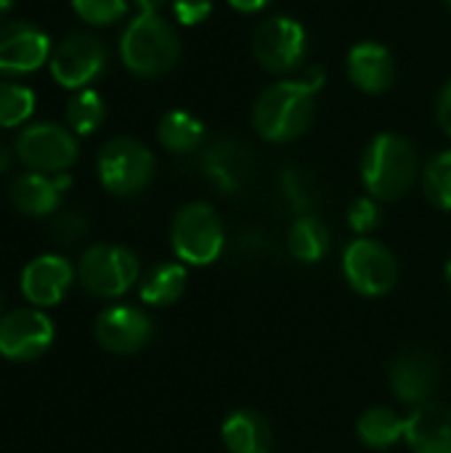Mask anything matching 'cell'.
Returning <instances> with one entry per match:
<instances>
[{
	"label": "cell",
	"mask_w": 451,
	"mask_h": 453,
	"mask_svg": "<svg viewBox=\"0 0 451 453\" xmlns=\"http://www.w3.org/2000/svg\"><path fill=\"white\" fill-rule=\"evenodd\" d=\"M346 72L356 90L367 96H380L396 82V61L393 53L375 40L356 42L346 56Z\"/></svg>",
	"instance_id": "17"
},
{
	"label": "cell",
	"mask_w": 451,
	"mask_h": 453,
	"mask_svg": "<svg viewBox=\"0 0 451 453\" xmlns=\"http://www.w3.org/2000/svg\"><path fill=\"white\" fill-rule=\"evenodd\" d=\"M74 281V268L61 255H40L21 271V295L35 308L58 305Z\"/></svg>",
	"instance_id": "15"
},
{
	"label": "cell",
	"mask_w": 451,
	"mask_h": 453,
	"mask_svg": "<svg viewBox=\"0 0 451 453\" xmlns=\"http://www.w3.org/2000/svg\"><path fill=\"white\" fill-rule=\"evenodd\" d=\"M380 220H383V210H380V202L375 196H359L348 207V226L359 236L372 234L380 226Z\"/></svg>",
	"instance_id": "30"
},
{
	"label": "cell",
	"mask_w": 451,
	"mask_h": 453,
	"mask_svg": "<svg viewBox=\"0 0 451 453\" xmlns=\"http://www.w3.org/2000/svg\"><path fill=\"white\" fill-rule=\"evenodd\" d=\"M221 438L229 453H271L274 430L268 419L253 409L231 411L221 425Z\"/></svg>",
	"instance_id": "20"
},
{
	"label": "cell",
	"mask_w": 451,
	"mask_h": 453,
	"mask_svg": "<svg viewBox=\"0 0 451 453\" xmlns=\"http://www.w3.org/2000/svg\"><path fill=\"white\" fill-rule=\"evenodd\" d=\"M141 265L136 252L120 244H93L77 265V279L85 292L101 300H114L130 292L138 281Z\"/></svg>",
	"instance_id": "6"
},
{
	"label": "cell",
	"mask_w": 451,
	"mask_h": 453,
	"mask_svg": "<svg viewBox=\"0 0 451 453\" xmlns=\"http://www.w3.org/2000/svg\"><path fill=\"white\" fill-rule=\"evenodd\" d=\"M170 0H133V5L138 8V13H159Z\"/></svg>",
	"instance_id": "35"
},
{
	"label": "cell",
	"mask_w": 451,
	"mask_h": 453,
	"mask_svg": "<svg viewBox=\"0 0 451 453\" xmlns=\"http://www.w3.org/2000/svg\"><path fill=\"white\" fill-rule=\"evenodd\" d=\"M306 53L308 32L298 19L287 13L263 19L253 35V56L268 74H290L300 69Z\"/></svg>",
	"instance_id": "7"
},
{
	"label": "cell",
	"mask_w": 451,
	"mask_h": 453,
	"mask_svg": "<svg viewBox=\"0 0 451 453\" xmlns=\"http://www.w3.org/2000/svg\"><path fill=\"white\" fill-rule=\"evenodd\" d=\"M53 321L40 308H16L0 319V356L16 364L40 358L53 345Z\"/></svg>",
	"instance_id": "11"
},
{
	"label": "cell",
	"mask_w": 451,
	"mask_h": 453,
	"mask_svg": "<svg viewBox=\"0 0 451 453\" xmlns=\"http://www.w3.org/2000/svg\"><path fill=\"white\" fill-rule=\"evenodd\" d=\"M202 175L210 186H215L221 194H237L242 191L247 175H250V151L245 141L221 135L213 143L205 146L199 159Z\"/></svg>",
	"instance_id": "16"
},
{
	"label": "cell",
	"mask_w": 451,
	"mask_h": 453,
	"mask_svg": "<svg viewBox=\"0 0 451 453\" xmlns=\"http://www.w3.org/2000/svg\"><path fill=\"white\" fill-rule=\"evenodd\" d=\"M436 119H439L441 130L451 138V80L441 88V93L436 98Z\"/></svg>",
	"instance_id": "33"
},
{
	"label": "cell",
	"mask_w": 451,
	"mask_h": 453,
	"mask_svg": "<svg viewBox=\"0 0 451 453\" xmlns=\"http://www.w3.org/2000/svg\"><path fill=\"white\" fill-rule=\"evenodd\" d=\"M74 13L90 27H109L125 19L128 0H72Z\"/></svg>",
	"instance_id": "29"
},
{
	"label": "cell",
	"mask_w": 451,
	"mask_h": 453,
	"mask_svg": "<svg viewBox=\"0 0 451 453\" xmlns=\"http://www.w3.org/2000/svg\"><path fill=\"white\" fill-rule=\"evenodd\" d=\"M388 380L401 403L407 406L428 403L439 385V361L431 350L407 348L391 361Z\"/></svg>",
	"instance_id": "14"
},
{
	"label": "cell",
	"mask_w": 451,
	"mask_h": 453,
	"mask_svg": "<svg viewBox=\"0 0 451 453\" xmlns=\"http://www.w3.org/2000/svg\"><path fill=\"white\" fill-rule=\"evenodd\" d=\"M51 37L29 21L0 24V74L21 77L51 61Z\"/></svg>",
	"instance_id": "12"
},
{
	"label": "cell",
	"mask_w": 451,
	"mask_h": 453,
	"mask_svg": "<svg viewBox=\"0 0 451 453\" xmlns=\"http://www.w3.org/2000/svg\"><path fill=\"white\" fill-rule=\"evenodd\" d=\"M447 8H449V11H451V0H447Z\"/></svg>",
	"instance_id": "39"
},
{
	"label": "cell",
	"mask_w": 451,
	"mask_h": 453,
	"mask_svg": "<svg viewBox=\"0 0 451 453\" xmlns=\"http://www.w3.org/2000/svg\"><path fill=\"white\" fill-rule=\"evenodd\" d=\"M279 186H282V196L287 199L295 215H314L311 210L316 207V183L303 167L287 165L279 173Z\"/></svg>",
	"instance_id": "27"
},
{
	"label": "cell",
	"mask_w": 451,
	"mask_h": 453,
	"mask_svg": "<svg viewBox=\"0 0 451 453\" xmlns=\"http://www.w3.org/2000/svg\"><path fill=\"white\" fill-rule=\"evenodd\" d=\"M11 165V149L5 146V141H0V173H5Z\"/></svg>",
	"instance_id": "36"
},
{
	"label": "cell",
	"mask_w": 451,
	"mask_h": 453,
	"mask_svg": "<svg viewBox=\"0 0 451 453\" xmlns=\"http://www.w3.org/2000/svg\"><path fill=\"white\" fill-rule=\"evenodd\" d=\"M173 16L183 27H197L213 13V0H170Z\"/></svg>",
	"instance_id": "32"
},
{
	"label": "cell",
	"mask_w": 451,
	"mask_h": 453,
	"mask_svg": "<svg viewBox=\"0 0 451 453\" xmlns=\"http://www.w3.org/2000/svg\"><path fill=\"white\" fill-rule=\"evenodd\" d=\"M51 234L58 244H74L88 234V220L82 212H64L53 220Z\"/></svg>",
	"instance_id": "31"
},
{
	"label": "cell",
	"mask_w": 451,
	"mask_h": 453,
	"mask_svg": "<svg viewBox=\"0 0 451 453\" xmlns=\"http://www.w3.org/2000/svg\"><path fill=\"white\" fill-rule=\"evenodd\" d=\"M181 56L175 27L159 13H138L128 21L120 37V58L136 77L154 80L167 74Z\"/></svg>",
	"instance_id": "3"
},
{
	"label": "cell",
	"mask_w": 451,
	"mask_h": 453,
	"mask_svg": "<svg viewBox=\"0 0 451 453\" xmlns=\"http://www.w3.org/2000/svg\"><path fill=\"white\" fill-rule=\"evenodd\" d=\"M205 135H207L205 122L183 109H170L167 114H162L157 125V141L162 143V149L170 154H181V157L199 151L205 143Z\"/></svg>",
	"instance_id": "21"
},
{
	"label": "cell",
	"mask_w": 451,
	"mask_h": 453,
	"mask_svg": "<svg viewBox=\"0 0 451 453\" xmlns=\"http://www.w3.org/2000/svg\"><path fill=\"white\" fill-rule=\"evenodd\" d=\"M226 3L239 13H260L271 0H226Z\"/></svg>",
	"instance_id": "34"
},
{
	"label": "cell",
	"mask_w": 451,
	"mask_h": 453,
	"mask_svg": "<svg viewBox=\"0 0 451 453\" xmlns=\"http://www.w3.org/2000/svg\"><path fill=\"white\" fill-rule=\"evenodd\" d=\"M106 117V104L101 93L85 88L74 90L72 98L66 101V125L74 135H93Z\"/></svg>",
	"instance_id": "25"
},
{
	"label": "cell",
	"mask_w": 451,
	"mask_h": 453,
	"mask_svg": "<svg viewBox=\"0 0 451 453\" xmlns=\"http://www.w3.org/2000/svg\"><path fill=\"white\" fill-rule=\"evenodd\" d=\"M404 422L393 409L388 406H375L369 411H364L356 422V435L367 449L383 451V449H393L401 438H404Z\"/></svg>",
	"instance_id": "24"
},
{
	"label": "cell",
	"mask_w": 451,
	"mask_h": 453,
	"mask_svg": "<svg viewBox=\"0 0 451 453\" xmlns=\"http://www.w3.org/2000/svg\"><path fill=\"white\" fill-rule=\"evenodd\" d=\"M423 188L431 204L451 212V149L428 159L423 167Z\"/></svg>",
	"instance_id": "28"
},
{
	"label": "cell",
	"mask_w": 451,
	"mask_h": 453,
	"mask_svg": "<svg viewBox=\"0 0 451 453\" xmlns=\"http://www.w3.org/2000/svg\"><path fill=\"white\" fill-rule=\"evenodd\" d=\"M106 66V48L96 35L74 32L64 37L48 61L51 77L66 90H85Z\"/></svg>",
	"instance_id": "10"
},
{
	"label": "cell",
	"mask_w": 451,
	"mask_h": 453,
	"mask_svg": "<svg viewBox=\"0 0 451 453\" xmlns=\"http://www.w3.org/2000/svg\"><path fill=\"white\" fill-rule=\"evenodd\" d=\"M287 250L298 263H319L330 252V231L316 215H298L287 234Z\"/></svg>",
	"instance_id": "23"
},
{
	"label": "cell",
	"mask_w": 451,
	"mask_h": 453,
	"mask_svg": "<svg viewBox=\"0 0 451 453\" xmlns=\"http://www.w3.org/2000/svg\"><path fill=\"white\" fill-rule=\"evenodd\" d=\"M420 162L415 146L399 133H377L362 157V180L377 202H399L417 180Z\"/></svg>",
	"instance_id": "2"
},
{
	"label": "cell",
	"mask_w": 451,
	"mask_h": 453,
	"mask_svg": "<svg viewBox=\"0 0 451 453\" xmlns=\"http://www.w3.org/2000/svg\"><path fill=\"white\" fill-rule=\"evenodd\" d=\"M11 8H13V0H0V16H3V13H8Z\"/></svg>",
	"instance_id": "37"
},
{
	"label": "cell",
	"mask_w": 451,
	"mask_h": 453,
	"mask_svg": "<svg viewBox=\"0 0 451 453\" xmlns=\"http://www.w3.org/2000/svg\"><path fill=\"white\" fill-rule=\"evenodd\" d=\"M72 178L69 173H56V175H45V173H24L11 183V202L19 212L32 215V218H45L53 215L64 199V194L69 191Z\"/></svg>",
	"instance_id": "18"
},
{
	"label": "cell",
	"mask_w": 451,
	"mask_h": 453,
	"mask_svg": "<svg viewBox=\"0 0 451 453\" xmlns=\"http://www.w3.org/2000/svg\"><path fill=\"white\" fill-rule=\"evenodd\" d=\"M101 186L114 196H133L152 183L154 154L136 138H112L101 146L96 159Z\"/></svg>",
	"instance_id": "5"
},
{
	"label": "cell",
	"mask_w": 451,
	"mask_h": 453,
	"mask_svg": "<svg viewBox=\"0 0 451 453\" xmlns=\"http://www.w3.org/2000/svg\"><path fill=\"white\" fill-rule=\"evenodd\" d=\"M170 244L181 263L205 268L223 255L226 231L221 215L207 202L183 204L170 226Z\"/></svg>",
	"instance_id": "4"
},
{
	"label": "cell",
	"mask_w": 451,
	"mask_h": 453,
	"mask_svg": "<svg viewBox=\"0 0 451 453\" xmlns=\"http://www.w3.org/2000/svg\"><path fill=\"white\" fill-rule=\"evenodd\" d=\"M13 149L24 167H29L32 173H45V175L66 173L77 162V154H80L77 135L69 127L56 125V122L27 125L16 135Z\"/></svg>",
	"instance_id": "8"
},
{
	"label": "cell",
	"mask_w": 451,
	"mask_h": 453,
	"mask_svg": "<svg viewBox=\"0 0 451 453\" xmlns=\"http://www.w3.org/2000/svg\"><path fill=\"white\" fill-rule=\"evenodd\" d=\"M96 340L104 350L117 356L138 353L154 334L152 319L136 305H109L96 319Z\"/></svg>",
	"instance_id": "13"
},
{
	"label": "cell",
	"mask_w": 451,
	"mask_h": 453,
	"mask_svg": "<svg viewBox=\"0 0 451 453\" xmlns=\"http://www.w3.org/2000/svg\"><path fill=\"white\" fill-rule=\"evenodd\" d=\"M343 273L359 295L383 297L399 281V263L385 244L359 236L343 252Z\"/></svg>",
	"instance_id": "9"
},
{
	"label": "cell",
	"mask_w": 451,
	"mask_h": 453,
	"mask_svg": "<svg viewBox=\"0 0 451 453\" xmlns=\"http://www.w3.org/2000/svg\"><path fill=\"white\" fill-rule=\"evenodd\" d=\"M37 96L32 88L13 82V80H0V127H19L24 125L32 111H35Z\"/></svg>",
	"instance_id": "26"
},
{
	"label": "cell",
	"mask_w": 451,
	"mask_h": 453,
	"mask_svg": "<svg viewBox=\"0 0 451 453\" xmlns=\"http://www.w3.org/2000/svg\"><path fill=\"white\" fill-rule=\"evenodd\" d=\"M189 284L183 263H159L141 281V300L152 308H167L181 300Z\"/></svg>",
	"instance_id": "22"
},
{
	"label": "cell",
	"mask_w": 451,
	"mask_h": 453,
	"mask_svg": "<svg viewBox=\"0 0 451 453\" xmlns=\"http://www.w3.org/2000/svg\"><path fill=\"white\" fill-rule=\"evenodd\" d=\"M404 441L412 453H451V409L420 403L404 422Z\"/></svg>",
	"instance_id": "19"
},
{
	"label": "cell",
	"mask_w": 451,
	"mask_h": 453,
	"mask_svg": "<svg viewBox=\"0 0 451 453\" xmlns=\"http://www.w3.org/2000/svg\"><path fill=\"white\" fill-rule=\"evenodd\" d=\"M444 276H447V284L451 287V257L447 260V268H444Z\"/></svg>",
	"instance_id": "38"
},
{
	"label": "cell",
	"mask_w": 451,
	"mask_h": 453,
	"mask_svg": "<svg viewBox=\"0 0 451 453\" xmlns=\"http://www.w3.org/2000/svg\"><path fill=\"white\" fill-rule=\"evenodd\" d=\"M324 69L308 66L300 77L268 85L253 106V127L268 143H290L300 138L316 114V93L324 88Z\"/></svg>",
	"instance_id": "1"
}]
</instances>
